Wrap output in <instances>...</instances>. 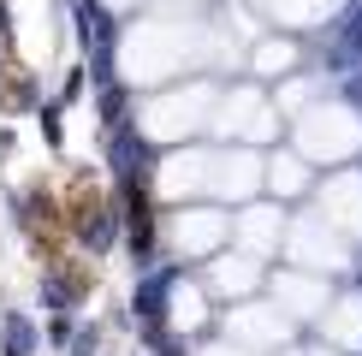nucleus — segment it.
I'll use <instances>...</instances> for the list:
<instances>
[{"mask_svg":"<svg viewBox=\"0 0 362 356\" xmlns=\"http://www.w3.org/2000/svg\"><path fill=\"white\" fill-rule=\"evenodd\" d=\"M59 214H66V226H71V237H95V232H101V190L89 184V178H78V184H71V196H66V208H59Z\"/></svg>","mask_w":362,"mask_h":356,"instance_id":"obj_1","label":"nucleus"}]
</instances>
